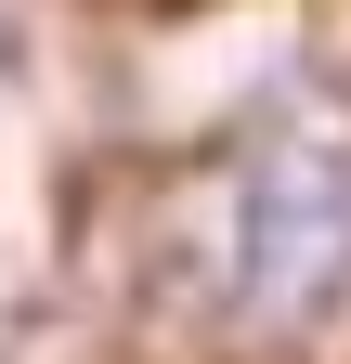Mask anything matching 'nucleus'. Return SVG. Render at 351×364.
I'll list each match as a JSON object with an SVG mask.
<instances>
[{"instance_id":"obj_1","label":"nucleus","mask_w":351,"mask_h":364,"mask_svg":"<svg viewBox=\"0 0 351 364\" xmlns=\"http://www.w3.org/2000/svg\"><path fill=\"white\" fill-rule=\"evenodd\" d=\"M351 273V169L325 144H274L234 169V287L260 326L286 312H325Z\"/></svg>"}]
</instances>
